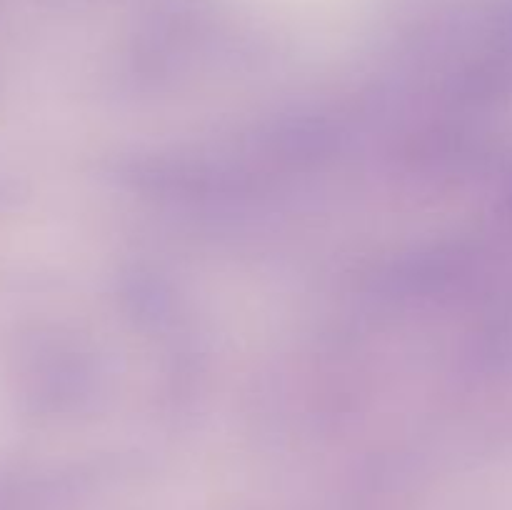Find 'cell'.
I'll use <instances>...</instances> for the list:
<instances>
[]
</instances>
